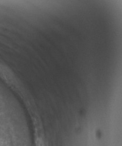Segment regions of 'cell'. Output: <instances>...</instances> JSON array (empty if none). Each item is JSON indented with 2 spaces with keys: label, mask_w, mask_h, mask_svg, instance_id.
I'll list each match as a JSON object with an SVG mask.
<instances>
[{
  "label": "cell",
  "mask_w": 122,
  "mask_h": 146,
  "mask_svg": "<svg viewBox=\"0 0 122 146\" xmlns=\"http://www.w3.org/2000/svg\"><path fill=\"white\" fill-rule=\"evenodd\" d=\"M38 146H44V142L41 139L38 140Z\"/></svg>",
  "instance_id": "1"
}]
</instances>
